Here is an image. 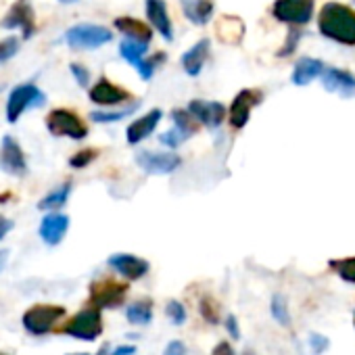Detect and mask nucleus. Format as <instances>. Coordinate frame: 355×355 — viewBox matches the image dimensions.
Masks as SVG:
<instances>
[{"mask_svg":"<svg viewBox=\"0 0 355 355\" xmlns=\"http://www.w3.org/2000/svg\"><path fill=\"white\" fill-rule=\"evenodd\" d=\"M318 32L340 46H355V9L343 3H326L318 15Z\"/></svg>","mask_w":355,"mask_h":355,"instance_id":"obj_1","label":"nucleus"},{"mask_svg":"<svg viewBox=\"0 0 355 355\" xmlns=\"http://www.w3.org/2000/svg\"><path fill=\"white\" fill-rule=\"evenodd\" d=\"M113 40L109 28L98 24H78L65 32V42L73 51H96Z\"/></svg>","mask_w":355,"mask_h":355,"instance_id":"obj_2","label":"nucleus"},{"mask_svg":"<svg viewBox=\"0 0 355 355\" xmlns=\"http://www.w3.org/2000/svg\"><path fill=\"white\" fill-rule=\"evenodd\" d=\"M44 103H46V94L34 82L19 84L17 88L11 90V94L7 98V121L17 123L26 111L42 107Z\"/></svg>","mask_w":355,"mask_h":355,"instance_id":"obj_3","label":"nucleus"},{"mask_svg":"<svg viewBox=\"0 0 355 355\" xmlns=\"http://www.w3.org/2000/svg\"><path fill=\"white\" fill-rule=\"evenodd\" d=\"M63 334L67 336H73L78 340H96L101 334H103V315H101V309L98 307H86L82 311H78L73 318H69L63 328H61Z\"/></svg>","mask_w":355,"mask_h":355,"instance_id":"obj_4","label":"nucleus"},{"mask_svg":"<svg viewBox=\"0 0 355 355\" xmlns=\"http://www.w3.org/2000/svg\"><path fill=\"white\" fill-rule=\"evenodd\" d=\"M46 130L57 138H71V140H84L88 136V125L84 119L71 111V109H53L46 115Z\"/></svg>","mask_w":355,"mask_h":355,"instance_id":"obj_5","label":"nucleus"},{"mask_svg":"<svg viewBox=\"0 0 355 355\" xmlns=\"http://www.w3.org/2000/svg\"><path fill=\"white\" fill-rule=\"evenodd\" d=\"M315 13V0H274L272 17L286 26L305 28Z\"/></svg>","mask_w":355,"mask_h":355,"instance_id":"obj_6","label":"nucleus"},{"mask_svg":"<svg viewBox=\"0 0 355 355\" xmlns=\"http://www.w3.org/2000/svg\"><path fill=\"white\" fill-rule=\"evenodd\" d=\"M65 315V307L63 305H53V303H38V305H32L21 322H24V328L30 332V334H36V336H42L46 332L53 330V326Z\"/></svg>","mask_w":355,"mask_h":355,"instance_id":"obj_7","label":"nucleus"},{"mask_svg":"<svg viewBox=\"0 0 355 355\" xmlns=\"http://www.w3.org/2000/svg\"><path fill=\"white\" fill-rule=\"evenodd\" d=\"M266 94L259 88H243L230 103L228 107V121L232 130H243L247 128L249 119H251V111L255 107H259L263 103Z\"/></svg>","mask_w":355,"mask_h":355,"instance_id":"obj_8","label":"nucleus"},{"mask_svg":"<svg viewBox=\"0 0 355 355\" xmlns=\"http://www.w3.org/2000/svg\"><path fill=\"white\" fill-rule=\"evenodd\" d=\"M128 297V284L113 280V278H103L90 284V303L98 309H115L121 307Z\"/></svg>","mask_w":355,"mask_h":355,"instance_id":"obj_9","label":"nucleus"},{"mask_svg":"<svg viewBox=\"0 0 355 355\" xmlns=\"http://www.w3.org/2000/svg\"><path fill=\"white\" fill-rule=\"evenodd\" d=\"M136 165L148 175H169L175 169L182 167V157L171 148L165 153L140 150V153H136Z\"/></svg>","mask_w":355,"mask_h":355,"instance_id":"obj_10","label":"nucleus"},{"mask_svg":"<svg viewBox=\"0 0 355 355\" xmlns=\"http://www.w3.org/2000/svg\"><path fill=\"white\" fill-rule=\"evenodd\" d=\"M90 101L98 107H123L125 103L132 101V92L117 86L115 82H111L109 78H98L94 82V86H90L88 92Z\"/></svg>","mask_w":355,"mask_h":355,"instance_id":"obj_11","label":"nucleus"},{"mask_svg":"<svg viewBox=\"0 0 355 355\" xmlns=\"http://www.w3.org/2000/svg\"><path fill=\"white\" fill-rule=\"evenodd\" d=\"M5 30H21L24 38H32L36 32V13L30 0H17L0 21Z\"/></svg>","mask_w":355,"mask_h":355,"instance_id":"obj_12","label":"nucleus"},{"mask_svg":"<svg viewBox=\"0 0 355 355\" xmlns=\"http://www.w3.org/2000/svg\"><path fill=\"white\" fill-rule=\"evenodd\" d=\"M0 169L15 178L28 175V161L21 144L13 136H5L0 142Z\"/></svg>","mask_w":355,"mask_h":355,"instance_id":"obj_13","label":"nucleus"},{"mask_svg":"<svg viewBox=\"0 0 355 355\" xmlns=\"http://www.w3.org/2000/svg\"><path fill=\"white\" fill-rule=\"evenodd\" d=\"M187 107L201 121V125L207 128V130H218L224 123L226 115H228V109L222 103H218V101L193 98Z\"/></svg>","mask_w":355,"mask_h":355,"instance_id":"obj_14","label":"nucleus"},{"mask_svg":"<svg viewBox=\"0 0 355 355\" xmlns=\"http://www.w3.org/2000/svg\"><path fill=\"white\" fill-rule=\"evenodd\" d=\"M107 263H109L111 270H115L125 280H140L150 270V263L146 259H142L138 255H132V253H113L107 259Z\"/></svg>","mask_w":355,"mask_h":355,"instance_id":"obj_15","label":"nucleus"},{"mask_svg":"<svg viewBox=\"0 0 355 355\" xmlns=\"http://www.w3.org/2000/svg\"><path fill=\"white\" fill-rule=\"evenodd\" d=\"M322 86L324 90L338 94L343 98H355V76L349 69L340 67H326L322 73Z\"/></svg>","mask_w":355,"mask_h":355,"instance_id":"obj_16","label":"nucleus"},{"mask_svg":"<svg viewBox=\"0 0 355 355\" xmlns=\"http://www.w3.org/2000/svg\"><path fill=\"white\" fill-rule=\"evenodd\" d=\"M161 119H163V111L161 109H150V111H146L144 115H140L138 119H134L130 125H128V130H125V140H128V144L130 146H136V144H140V142H144L148 136H153V132L159 128V123H161Z\"/></svg>","mask_w":355,"mask_h":355,"instance_id":"obj_17","label":"nucleus"},{"mask_svg":"<svg viewBox=\"0 0 355 355\" xmlns=\"http://www.w3.org/2000/svg\"><path fill=\"white\" fill-rule=\"evenodd\" d=\"M144 13H146L148 24L153 26V30L165 42H171L173 40V24H171V17H169L165 0H146V3H144Z\"/></svg>","mask_w":355,"mask_h":355,"instance_id":"obj_18","label":"nucleus"},{"mask_svg":"<svg viewBox=\"0 0 355 355\" xmlns=\"http://www.w3.org/2000/svg\"><path fill=\"white\" fill-rule=\"evenodd\" d=\"M209 53H211V40L209 38H201L197 40L189 51L182 53L180 57V65H182V71L191 78H199L203 73V67L209 59Z\"/></svg>","mask_w":355,"mask_h":355,"instance_id":"obj_19","label":"nucleus"},{"mask_svg":"<svg viewBox=\"0 0 355 355\" xmlns=\"http://www.w3.org/2000/svg\"><path fill=\"white\" fill-rule=\"evenodd\" d=\"M69 230V218L65 214H59V211H51L49 216L42 218L40 222V228H38V234L40 239L49 245V247H57L65 234Z\"/></svg>","mask_w":355,"mask_h":355,"instance_id":"obj_20","label":"nucleus"},{"mask_svg":"<svg viewBox=\"0 0 355 355\" xmlns=\"http://www.w3.org/2000/svg\"><path fill=\"white\" fill-rule=\"evenodd\" d=\"M326 63L322 59H313V57H301L295 67H293V73H291V82L299 88L303 86H309L313 80L322 78V73L326 71Z\"/></svg>","mask_w":355,"mask_h":355,"instance_id":"obj_21","label":"nucleus"},{"mask_svg":"<svg viewBox=\"0 0 355 355\" xmlns=\"http://www.w3.org/2000/svg\"><path fill=\"white\" fill-rule=\"evenodd\" d=\"M184 17L193 26H207L214 19L216 5L214 0H180Z\"/></svg>","mask_w":355,"mask_h":355,"instance_id":"obj_22","label":"nucleus"},{"mask_svg":"<svg viewBox=\"0 0 355 355\" xmlns=\"http://www.w3.org/2000/svg\"><path fill=\"white\" fill-rule=\"evenodd\" d=\"M113 28L123 34L125 38H134V40H142V42H148L153 40V26L150 24H144L136 17H130V15H123V17H117L113 21Z\"/></svg>","mask_w":355,"mask_h":355,"instance_id":"obj_23","label":"nucleus"},{"mask_svg":"<svg viewBox=\"0 0 355 355\" xmlns=\"http://www.w3.org/2000/svg\"><path fill=\"white\" fill-rule=\"evenodd\" d=\"M218 34H220V40L224 44H230V46H236L243 42V36H245V24L241 21V17H230V15H224L220 21H218Z\"/></svg>","mask_w":355,"mask_h":355,"instance_id":"obj_24","label":"nucleus"},{"mask_svg":"<svg viewBox=\"0 0 355 355\" xmlns=\"http://www.w3.org/2000/svg\"><path fill=\"white\" fill-rule=\"evenodd\" d=\"M119 55L125 63H130L134 69L140 67V63L146 59L148 55V42L142 40H134V38H123L119 42Z\"/></svg>","mask_w":355,"mask_h":355,"instance_id":"obj_25","label":"nucleus"},{"mask_svg":"<svg viewBox=\"0 0 355 355\" xmlns=\"http://www.w3.org/2000/svg\"><path fill=\"white\" fill-rule=\"evenodd\" d=\"M169 117H171V121H173V128L180 130L187 138L199 134L201 128H203L201 121L189 111V107H175V109H171Z\"/></svg>","mask_w":355,"mask_h":355,"instance_id":"obj_26","label":"nucleus"},{"mask_svg":"<svg viewBox=\"0 0 355 355\" xmlns=\"http://www.w3.org/2000/svg\"><path fill=\"white\" fill-rule=\"evenodd\" d=\"M125 320L132 326H148L153 322V301L150 299H138L128 305Z\"/></svg>","mask_w":355,"mask_h":355,"instance_id":"obj_27","label":"nucleus"},{"mask_svg":"<svg viewBox=\"0 0 355 355\" xmlns=\"http://www.w3.org/2000/svg\"><path fill=\"white\" fill-rule=\"evenodd\" d=\"M69 195H71V182H63L55 191H51L46 197H42V201L38 203V209L40 211H59L67 203Z\"/></svg>","mask_w":355,"mask_h":355,"instance_id":"obj_28","label":"nucleus"},{"mask_svg":"<svg viewBox=\"0 0 355 355\" xmlns=\"http://www.w3.org/2000/svg\"><path fill=\"white\" fill-rule=\"evenodd\" d=\"M138 109V103H130L125 107H119V109H103V111H92L90 113V119L96 121V123H115V121H121L125 117H130L134 111Z\"/></svg>","mask_w":355,"mask_h":355,"instance_id":"obj_29","label":"nucleus"},{"mask_svg":"<svg viewBox=\"0 0 355 355\" xmlns=\"http://www.w3.org/2000/svg\"><path fill=\"white\" fill-rule=\"evenodd\" d=\"M270 313L272 318L276 320V324L284 326V328H291L293 324V318H291V311H288V301L282 293H274L272 295V301H270Z\"/></svg>","mask_w":355,"mask_h":355,"instance_id":"obj_30","label":"nucleus"},{"mask_svg":"<svg viewBox=\"0 0 355 355\" xmlns=\"http://www.w3.org/2000/svg\"><path fill=\"white\" fill-rule=\"evenodd\" d=\"M303 36H305V34H303V28H299V26H288L286 38H284L282 46L276 51V57H278V59H288V57H293V55L297 53V49H299Z\"/></svg>","mask_w":355,"mask_h":355,"instance_id":"obj_31","label":"nucleus"},{"mask_svg":"<svg viewBox=\"0 0 355 355\" xmlns=\"http://www.w3.org/2000/svg\"><path fill=\"white\" fill-rule=\"evenodd\" d=\"M165 61H167V55H165L163 51H157V53H153V55H146V59L140 63V67H138L136 71H138V76H140L144 82H148V80H153V76L157 73V69H159Z\"/></svg>","mask_w":355,"mask_h":355,"instance_id":"obj_32","label":"nucleus"},{"mask_svg":"<svg viewBox=\"0 0 355 355\" xmlns=\"http://www.w3.org/2000/svg\"><path fill=\"white\" fill-rule=\"evenodd\" d=\"M199 311H201V318H203L207 324H211V326H218V324H220V320H222L220 303H218L211 295H203V297H201Z\"/></svg>","mask_w":355,"mask_h":355,"instance_id":"obj_33","label":"nucleus"},{"mask_svg":"<svg viewBox=\"0 0 355 355\" xmlns=\"http://www.w3.org/2000/svg\"><path fill=\"white\" fill-rule=\"evenodd\" d=\"M328 266L338 274L340 280L355 284V255L353 257H340V259H330Z\"/></svg>","mask_w":355,"mask_h":355,"instance_id":"obj_34","label":"nucleus"},{"mask_svg":"<svg viewBox=\"0 0 355 355\" xmlns=\"http://www.w3.org/2000/svg\"><path fill=\"white\" fill-rule=\"evenodd\" d=\"M165 313H167V318H169L175 326H184V324H187V318H189L187 307L182 305V301H178V299H169V301H167Z\"/></svg>","mask_w":355,"mask_h":355,"instance_id":"obj_35","label":"nucleus"},{"mask_svg":"<svg viewBox=\"0 0 355 355\" xmlns=\"http://www.w3.org/2000/svg\"><path fill=\"white\" fill-rule=\"evenodd\" d=\"M96 157H98L96 148H82V150H78L76 155L69 157V167L71 169H86Z\"/></svg>","mask_w":355,"mask_h":355,"instance_id":"obj_36","label":"nucleus"},{"mask_svg":"<svg viewBox=\"0 0 355 355\" xmlns=\"http://www.w3.org/2000/svg\"><path fill=\"white\" fill-rule=\"evenodd\" d=\"M307 347L311 355H324L330 349V338L322 332H311L307 338Z\"/></svg>","mask_w":355,"mask_h":355,"instance_id":"obj_37","label":"nucleus"},{"mask_svg":"<svg viewBox=\"0 0 355 355\" xmlns=\"http://www.w3.org/2000/svg\"><path fill=\"white\" fill-rule=\"evenodd\" d=\"M19 53V40L15 36H9L5 40H0V65L11 61Z\"/></svg>","mask_w":355,"mask_h":355,"instance_id":"obj_38","label":"nucleus"},{"mask_svg":"<svg viewBox=\"0 0 355 355\" xmlns=\"http://www.w3.org/2000/svg\"><path fill=\"white\" fill-rule=\"evenodd\" d=\"M189 138L178 130V128H171V130H167V132H163L161 136H159V142L163 144V146H167V148H171V150H175L178 146H180L182 142H187Z\"/></svg>","mask_w":355,"mask_h":355,"instance_id":"obj_39","label":"nucleus"},{"mask_svg":"<svg viewBox=\"0 0 355 355\" xmlns=\"http://www.w3.org/2000/svg\"><path fill=\"white\" fill-rule=\"evenodd\" d=\"M69 71H71L73 80L78 82V86H82V88H88V86H90V71H88L84 65L71 63V65H69Z\"/></svg>","mask_w":355,"mask_h":355,"instance_id":"obj_40","label":"nucleus"},{"mask_svg":"<svg viewBox=\"0 0 355 355\" xmlns=\"http://www.w3.org/2000/svg\"><path fill=\"white\" fill-rule=\"evenodd\" d=\"M224 326H226V330H228V334L232 336V338H241V328H239V320H236V315L234 313H228L226 318H224Z\"/></svg>","mask_w":355,"mask_h":355,"instance_id":"obj_41","label":"nucleus"},{"mask_svg":"<svg viewBox=\"0 0 355 355\" xmlns=\"http://www.w3.org/2000/svg\"><path fill=\"white\" fill-rule=\"evenodd\" d=\"M163 355H187V345L182 340H178V338L169 340L165 351H163Z\"/></svg>","mask_w":355,"mask_h":355,"instance_id":"obj_42","label":"nucleus"},{"mask_svg":"<svg viewBox=\"0 0 355 355\" xmlns=\"http://www.w3.org/2000/svg\"><path fill=\"white\" fill-rule=\"evenodd\" d=\"M211 355H236V351L232 349V345H230L228 340H220V343L214 347Z\"/></svg>","mask_w":355,"mask_h":355,"instance_id":"obj_43","label":"nucleus"},{"mask_svg":"<svg viewBox=\"0 0 355 355\" xmlns=\"http://www.w3.org/2000/svg\"><path fill=\"white\" fill-rule=\"evenodd\" d=\"M134 353H136V347L134 345H119L109 355H134Z\"/></svg>","mask_w":355,"mask_h":355,"instance_id":"obj_44","label":"nucleus"},{"mask_svg":"<svg viewBox=\"0 0 355 355\" xmlns=\"http://www.w3.org/2000/svg\"><path fill=\"white\" fill-rule=\"evenodd\" d=\"M11 230H13V222L7 218H0V241H3Z\"/></svg>","mask_w":355,"mask_h":355,"instance_id":"obj_45","label":"nucleus"},{"mask_svg":"<svg viewBox=\"0 0 355 355\" xmlns=\"http://www.w3.org/2000/svg\"><path fill=\"white\" fill-rule=\"evenodd\" d=\"M7 257H9V251H7V249L0 251V270L5 268V263H7Z\"/></svg>","mask_w":355,"mask_h":355,"instance_id":"obj_46","label":"nucleus"},{"mask_svg":"<svg viewBox=\"0 0 355 355\" xmlns=\"http://www.w3.org/2000/svg\"><path fill=\"white\" fill-rule=\"evenodd\" d=\"M107 351H109V347H103L96 355H107ZM69 355H90V353H69Z\"/></svg>","mask_w":355,"mask_h":355,"instance_id":"obj_47","label":"nucleus"},{"mask_svg":"<svg viewBox=\"0 0 355 355\" xmlns=\"http://www.w3.org/2000/svg\"><path fill=\"white\" fill-rule=\"evenodd\" d=\"M11 197H13L11 193H5V195H0V203H5V201H7V199H11Z\"/></svg>","mask_w":355,"mask_h":355,"instance_id":"obj_48","label":"nucleus"},{"mask_svg":"<svg viewBox=\"0 0 355 355\" xmlns=\"http://www.w3.org/2000/svg\"><path fill=\"white\" fill-rule=\"evenodd\" d=\"M59 3H63V5H71V3H76V0H59Z\"/></svg>","mask_w":355,"mask_h":355,"instance_id":"obj_49","label":"nucleus"},{"mask_svg":"<svg viewBox=\"0 0 355 355\" xmlns=\"http://www.w3.org/2000/svg\"><path fill=\"white\" fill-rule=\"evenodd\" d=\"M243 355H257V353H255V351H251V349H247V351H245Z\"/></svg>","mask_w":355,"mask_h":355,"instance_id":"obj_50","label":"nucleus"},{"mask_svg":"<svg viewBox=\"0 0 355 355\" xmlns=\"http://www.w3.org/2000/svg\"><path fill=\"white\" fill-rule=\"evenodd\" d=\"M353 326H355V311H353Z\"/></svg>","mask_w":355,"mask_h":355,"instance_id":"obj_51","label":"nucleus"},{"mask_svg":"<svg viewBox=\"0 0 355 355\" xmlns=\"http://www.w3.org/2000/svg\"><path fill=\"white\" fill-rule=\"evenodd\" d=\"M0 355H5V353H0Z\"/></svg>","mask_w":355,"mask_h":355,"instance_id":"obj_52","label":"nucleus"},{"mask_svg":"<svg viewBox=\"0 0 355 355\" xmlns=\"http://www.w3.org/2000/svg\"><path fill=\"white\" fill-rule=\"evenodd\" d=\"M353 5H355V0H353Z\"/></svg>","mask_w":355,"mask_h":355,"instance_id":"obj_53","label":"nucleus"}]
</instances>
